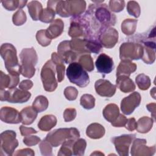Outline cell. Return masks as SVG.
Here are the masks:
<instances>
[{
	"mask_svg": "<svg viewBox=\"0 0 156 156\" xmlns=\"http://www.w3.org/2000/svg\"><path fill=\"white\" fill-rule=\"evenodd\" d=\"M135 134H124L115 136L112 139L118 154L120 156H127L129 155V147L135 138Z\"/></svg>",
	"mask_w": 156,
	"mask_h": 156,
	"instance_id": "obj_12",
	"label": "cell"
},
{
	"mask_svg": "<svg viewBox=\"0 0 156 156\" xmlns=\"http://www.w3.org/2000/svg\"><path fill=\"white\" fill-rule=\"evenodd\" d=\"M55 11L49 7L43 9V11L40 15L39 20L44 23H52L55 18Z\"/></svg>",
	"mask_w": 156,
	"mask_h": 156,
	"instance_id": "obj_41",
	"label": "cell"
},
{
	"mask_svg": "<svg viewBox=\"0 0 156 156\" xmlns=\"http://www.w3.org/2000/svg\"><path fill=\"white\" fill-rule=\"evenodd\" d=\"M55 65L51 60H48L43 66L40 77L45 91L52 92L55 90L58 83L55 79Z\"/></svg>",
	"mask_w": 156,
	"mask_h": 156,
	"instance_id": "obj_7",
	"label": "cell"
},
{
	"mask_svg": "<svg viewBox=\"0 0 156 156\" xmlns=\"http://www.w3.org/2000/svg\"><path fill=\"white\" fill-rule=\"evenodd\" d=\"M64 23L61 19H56L54 20L49 26L46 29L48 37L52 39H54L59 37L63 32Z\"/></svg>",
	"mask_w": 156,
	"mask_h": 156,
	"instance_id": "obj_24",
	"label": "cell"
},
{
	"mask_svg": "<svg viewBox=\"0 0 156 156\" xmlns=\"http://www.w3.org/2000/svg\"><path fill=\"white\" fill-rule=\"evenodd\" d=\"M147 109L151 112V116L152 117V119L154 120V122L155 121V108H156V104L155 103H150L146 105Z\"/></svg>",
	"mask_w": 156,
	"mask_h": 156,
	"instance_id": "obj_56",
	"label": "cell"
},
{
	"mask_svg": "<svg viewBox=\"0 0 156 156\" xmlns=\"http://www.w3.org/2000/svg\"><path fill=\"white\" fill-rule=\"evenodd\" d=\"M97 71L103 74L110 73L114 69V63L112 58L108 55L102 53L95 62Z\"/></svg>",
	"mask_w": 156,
	"mask_h": 156,
	"instance_id": "obj_18",
	"label": "cell"
},
{
	"mask_svg": "<svg viewBox=\"0 0 156 156\" xmlns=\"http://www.w3.org/2000/svg\"><path fill=\"white\" fill-rule=\"evenodd\" d=\"M143 52V46L139 43L124 42L119 47V58L121 60L141 59Z\"/></svg>",
	"mask_w": 156,
	"mask_h": 156,
	"instance_id": "obj_9",
	"label": "cell"
},
{
	"mask_svg": "<svg viewBox=\"0 0 156 156\" xmlns=\"http://www.w3.org/2000/svg\"><path fill=\"white\" fill-rule=\"evenodd\" d=\"M77 115L76 110L74 108H66L63 112V118L65 122H70L73 121Z\"/></svg>",
	"mask_w": 156,
	"mask_h": 156,
	"instance_id": "obj_49",
	"label": "cell"
},
{
	"mask_svg": "<svg viewBox=\"0 0 156 156\" xmlns=\"http://www.w3.org/2000/svg\"><path fill=\"white\" fill-rule=\"evenodd\" d=\"M125 127L129 131H133L136 127V121L134 118L127 119V121L125 125Z\"/></svg>",
	"mask_w": 156,
	"mask_h": 156,
	"instance_id": "obj_55",
	"label": "cell"
},
{
	"mask_svg": "<svg viewBox=\"0 0 156 156\" xmlns=\"http://www.w3.org/2000/svg\"><path fill=\"white\" fill-rule=\"evenodd\" d=\"M48 105L49 102L47 98L43 95L37 96L32 103L33 108L38 113H40L46 110L48 107Z\"/></svg>",
	"mask_w": 156,
	"mask_h": 156,
	"instance_id": "obj_35",
	"label": "cell"
},
{
	"mask_svg": "<svg viewBox=\"0 0 156 156\" xmlns=\"http://www.w3.org/2000/svg\"><path fill=\"white\" fill-rule=\"evenodd\" d=\"M0 54L9 74L20 76L21 65L19 64L15 47L11 43H3L0 48Z\"/></svg>",
	"mask_w": 156,
	"mask_h": 156,
	"instance_id": "obj_3",
	"label": "cell"
},
{
	"mask_svg": "<svg viewBox=\"0 0 156 156\" xmlns=\"http://www.w3.org/2000/svg\"><path fill=\"white\" fill-rule=\"evenodd\" d=\"M104 155L103 153H102V152H101L100 151H96L94 153H92L91 154V155Z\"/></svg>",
	"mask_w": 156,
	"mask_h": 156,
	"instance_id": "obj_57",
	"label": "cell"
},
{
	"mask_svg": "<svg viewBox=\"0 0 156 156\" xmlns=\"http://www.w3.org/2000/svg\"><path fill=\"white\" fill-rule=\"evenodd\" d=\"M66 73L69 82L80 88L87 87L90 83L88 73L78 62L69 63Z\"/></svg>",
	"mask_w": 156,
	"mask_h": 156,
	"instance_id": "obj_6",
	"label": "cell"
},
{
	"mask_svg": "<svg viewBox=\"0 0 156 156\" xmlns=\"http://www.w3.org/2000/svg\"><path fill=\"white\" fill-rule=\"evenodd\" d=\"M94 88L96 92L102 97H112L116 90V86L112 84L109 80L101 79L95 82Z\"/></svg>",
	"mask_w": 156,
	"mask_h": 156,
	"instance_id": "obj_17",
	"label": "cell"
},
{
	"mask_svg": "<svg viewBox=\"0 0 156 156\" xmlns=\"http://www.w3.org/2000/svg\"><path fill=\"white\" fill-rule=\"evenodd\" d=\"M58 54L66 63L76 62L80 55L74 52L70 47L69 40H65L59 43L57 46Z\"/></svg>",
	"mask_w": 156,
	"mask_h": 156,
	"instance_id": "obj_16",
	"label": "cell"
},
{
	"mask_svg": "<svg viewBox=\"0 0 156 156\" xmlns=\"http://www.w3.org/2000/svg\"><path fill=\"white\" fill-rule=\"evenodd\" d=\"M21 60V74L27 78L32 77L35 73V65L38 55L34 48H24L20 54Z\"/></svg>",
	"mask_w": 156,
	"mask_h": 156,
	"instance_id": "obj_4",
	"label": "cell"
},
{
	"mask_svg": "<svg viewBox=\"0 0 156 156\" xmlns=\"http://www.w3.org/2000/svg\"><path fill=\"white\" fill-rule=\"evenodd\" d=\"M130 154L132 156H152L155 152V146H146L145 139L136 138L132 141Z\"/></svg>",
	"mask_w": 156,
	"mask_h": 156,
	"instance_id": "obj_13",
	"label": "cell"
},
{
	"mask_svg": "<svg viewBox=\"0 0 156 156\" xmlns=\"http://www.w3.org/2000/svg\"><path fill=\"white\" fill-rule=\"evenodd\" d=\"M21 122L24 125H30L36 119L38 112L31 106H27L20 112Z\"/></svg>",
	"mask_w": 156,
	"mask_h": 156,
	"instance_id": "obj_25",
	"label": "cell"
},
{
	"mask_svg": "<svg viewBox=\"0 0 156 156\" xmlns=\"http://www.w3.org/2000/svg\"><path fill=\"white\" fill-rule=\"evenodd\" d=\"M0 90L5 88H13L16 87L20 82V76L16 74H5L2 71L0 72Z\"/></svg>",
	"mask_w": 156,
	"mask_h": 156,
	"instance_id": "obj_21",
	"label": "cell"
},
{
	"mask_svg": "<svg viewBox=\"0 0 156 156\" xmlns=\"http://www.w3.org/2000/svg\"><path fill=\"white\" fill-rule=\"evenodd\" d=\"M108 5L109 9L111 12H120L124 8L125 1L119 0H111L109 1Z\"/></svg>",
	"mask_w": 156,
	"mask_h": 156,
	"instance_id": "obj_46",
	"label": "cell"
},
{
	"mask_svg": "<svg viewBox=\"0 0 156 156\" xmlns=\"http://www.w3.org/2000/svg\"><path fill=\"white\" fill-rule=\"evenodd\" d=\"M29 13L34 21L39 20L40 15L43 11L41 4L38 1H30L27 4Z\"/></svg>",
	"mask_w": 156,
	"mask_h": 156,
	"instance_id": "obj_31",
	"label": "cell"
},
{
	"mask_svg": "<svg viewBox=\"0 0 156 156\" xmlns=\"http://www.w3.org/2000/svg\"><path fill=\"white\" fill-rule=\"evenodd\" d=\"M76 140H68L62 144V146L57 154L59 156H70L73 154V144Z\"/></svg>",
	"mask_w": 156,
	"mask_h": 156,
	"instance_id": "obj_39",
	"label": "cell"
},
{
	"mask_svg": "<svg viewBox=\"0 0 156 156\" xmlns=\"http://www.w3.org/2000/svg\"><path fill=\"white\" fill-rule=\"evenodd\" d=\"M0 119L8 124H18L21 122L19 112L10 107H2L0 110Z\"/></svg>",
	"mask_w": 156,
	"mask_h": 156,
	"instance_id": "obj_20",
	"label": "cell"
},
{
	"mask_svg": "<svg viewBox=\"0 0 156 156\" xmlns=\"http://www.w3.org/2000/svg\"><path fill=\"white\" fill-rule=\"evenodd\" d=\"M104 118L108 122H113L119 114L118 105L115 104H109L107 105L102 111Z\"/></svg>",
	"mask_w": 156,
	"mask_h": 156,
	"instance_id": "obj_30",
	"label": "cell"
},
{
	"mask_svg": "<svg viewBox=\"0 0 156 156\" xmlns=\"http://www.w3.org/2000/svg\"><path fill=\"white\" fill-rule=\"evenodd\" d=\"M102 1H95L96 4H90L83 17L86 20L88 27V36L98 38L100 33L105 29L114 26L116 17Z\"/></svg>",
	"mask_w": 156,
	"mask_h": 156,
	"instance_id": "obj_1",
	"label": "cell"
},
{
	"mask_svg": "<svg viewBox=\"0 0 156 156\" xmlns=\"http://www.w3.org/2000/svg\"><path fill=\"white\" fill-rule=\"evenodd\" d=\"M137 22L138 20L135 19L127 18L124 20L121 23V31L126 35H133L136 30Z\"/></svg>",
	"mask_w": 156,
	"mask_h": 156,
	"instance_id": "obj_33",
	"label": "cell"
},
{
	"mask_svg": "<svg viewBox=\"0 0 156 156\" xmlns=\"http://www.w3.org/2000/svg\"><path fill=\"white\" fill-rule=\"evenodd\" d=\"M127 121V118L122 114H119L118 116L116 118V119L111 122V124L113 127H124L126 122Z\"/></svg>",
	"mask_w": 156,
	"mask_h": 156,
	"instance_id": "obj_51",
	"label": "cell"
},
{
	"mask_svg": "<svg viewBox=\"0 0 156 156\" xmlns=\"http://www.w3.org/2000/svg\"><path fill=\"white\" fill-rule=\"evenodd\" d=\"M14 155H30L34 156L35 155L34 151L30 148H25L16 151L14 154Z\"/></svg>",
	"mask_w": 156,
	"mask_h": 156,
	"instance_id": "obj_53",
	"label": "cell"
},
{
	"mask_svg": "<svg viewBox=\"0 0 156 156\" xmlns=\"http://www.w3.org/2000/svg\"><path fill=\"white\" fill-rule=\"evenodd\" d=\"M143 48V55L141 59L146 64H152L155 60V43L150 39L142 40Z\"/></svg>",
	"mask_w": 156,
	"mask_h": 156,
	"instance_id": "obj_19",
	"label": "cell"
},
{
	"mask_svg": "<svg viewBox=\"0 0 156 156\" xmlns=\"http://www.w3.org/2000/svg\"><path fill=\"white\" fill-rule=\"evenodd\" d=\"M153 123L152 118L148 116H143L138 120L136 129L139 133H146L151 130Z\"/></svg>",
	"mask_w": 156,
	"mask_h": 156,
	"instance_id": "obj_32",
	"label": "cell"
},
{
	"mask_svg": "<svg viewBox=\"0 0 156 156\" xmlns=\"http://www.w3.org/2000/svg\"><path fill=\"white\" fill-rule=\"evenodd\" d=\"M69 41L71 48L80 56L84 54H90L85 46V38H75L69 40Z\"/></svg>",
	"mask_w": 156,
	"mask_h": 156,
	"instance_id": "obj_29",
	"label": "cell"
},
{
	"mask_svg": "<svg viewBox=\"0 0 156 156\" xmlns=\"http://www.w3.org/2000/svg\"><path fill=\"white\" fill-rule=\"evenodd\" d=\"M78 63L87 71H92L94 69L93 59L90 54H84L81 55L78 58Z\"/></svg>",
	"mask_w": 156,
	"mask_h": 156,
	"instance_id": "obj_36",
	"label": "cell"
},
{
	"mask_svg": "<svg viewBox=\"0 0 156 156\" xmlns=\"http://www.w3.org/2000/svg\"><path fill=\"white\" fill-rule=\"evenodd\" d=\"M36 39L38 43L43 47L49 45L52 40L48 37L45 29H41L37 31L36 34Z\"/></svg>",
	"mask_w": 156,
	"mask_h": 156,
	"instance_id": "obj_42",
	"label": "cell"
},
{
	"mask_svg": "<svg viewBox=\"0 0 156 156\" xmlns=\"http://www.w3.org/2000/svg\"><path fill=\"white\" fill-rule=\"evenodd\" d=\"M47 7L52 9L55 13L62 17L67 18L80 16L86 9V2L85 1H48Z\"/></svg>",
	"mask_w": 156,
	"mask_h": 156,
	"instance_id": "obj_2",
	"label": "cell"
},
{
	"mask_svg": "<svg viewBox=\"0 0 156 156\" xmlns=\"http://www.w3.org/2000/svg\"><path fill=\"white\" fill-rule=\"evenodd\" d=\"M86 48L90 53L93 52L94 54H98L102 49V46L99 42L98 38L90 37L86 38Z\"/></svg>",
	"mask_w": 156,
	"mask_h": 156,
	"instance_id": "obj_34",
	"label": "cell"
},
{
	"mask_svg": "<svg viewBox=\"0 0 156 156\" xmlns=\"http://www.w3.org/2000/svg\"><path fill=\"white\" fill-rule=\"evenodd\" d=\"M137 69V66L135 63L130 60H121L116 69V77L119 76H130V74L134 73Z\"/></svg>",
	"mask_w": 156,
	"mask_h": 156,
	"instance_id": "obj_23",
	"label": "cell"
},
{
	"mask_svg": "<svg viewBox=\"0 0 156 156\" xmlns=\"http://www.w3.org/2000/svg\"><path fill=\"white\" fill-rule=\"evenodd\" d=\"M68 35L73 38L88 36V24L83 16L72 17L70 21V26L68 30Z\"/></svg>",
	"mask_w": 156,
	"mask_h": 156,
	"instance_id": "obj_11",
	"label": "cell"
},
{
	"mask_svg": "<svg viewBox=\"0 0 156 156\" xmlns=\"http://www.w3.org/2000/svg\"><path fill=\"white\" fill-rule=\"evenodd\" d=\"M87 146V142L83 138L76 139L73 144V154L74 155L82 156L84 155Z\"/></svg>",
	"mask_w": 156,
	"mask_h": 156,
	"instance_id": "obj_37",
	"label": "cell"
},
{
	"mask_svg": "<svg viewBox=\"0 0 156 156\" xmlns=\"http://www.w3.org/2000/svg\"><path fill=\"white\" fill-rule=\"evenodd\" d=\"M80 104L85 109H92L95 105V98L91 94H84L80 98Z\"/></svg>",
	"mask_w": 156,
	"mask_h": 156,
	"instance_id": "obj_40",
	"label": "cell"
},
{
	"mask_svg": "<svg viewBox=\"0 0 156 156\" xmlns=\"http://www.w3.org/2000/svg\"><path fill=\"white\" fill-rule=\"evenodd\" d=\"M23 143H24V144H26V146H32L36 145V144H38L39 143H40L41 139L37 136L31 135V136H25L23 138Z\"/></svg>",
	"mask_w": 156,
	"mask_h": 156,
	"instance_id": "obj_50",
	"label": "cell"
},
{
	"mask_svg": "<svg viewBox=\"0 0 156 156\" xmlns=\"http://www.w3.org/2000/svg\"><path fill=\"white\" fill-rule=\"evenodd\" d=\"M33 87V82L29 79L24 80L19 84V88L21 90L27 91Z\"/></svg>",
	"mask_w": 156,
	"mask_h": 156,
	"instance_id": "obj_54",
	"label": "cell"
},
{
	"mask_svg": "<svg viewBox=\"0 0 156 156\" xmlns=\"http://www.w3.org/2000/svg\"><path fill=\"white\" fill-rule=\"evenodd\" d=\"M16 132L7 130L0 135V155H12L15 149L18 146V141L16 138Z\"/></svg>",
	"mask_w": 156,
	"mask_h": 156,
	"instance_id": "obj_8",
	"label": "cell"
},
{
	"mask_svg": "<svg viewBox=\"0 0 156 156\" xmlns=\"http://www.w3.org/2000/svg\"><path fill=\"white\" fill-rule=\"evenodd\" d=\"M31 93L27 91L15 88L8 90H0V99L1 101H8L10 103H24L28 101Z\"/></svg>",
	"mask_w": 156,
	"mask_h": 156,
	"instance_id": "obj_10",
	"label": "cell"
},
{
	"mask_svg": "<svg viewBox=\"0 0 156 156\" xmlns=\"http://www.w3.org/2000/svg\"><path fill=\"white\" fill-rule=\"evenodd\" d=\"M57 118L54 115H46L40 119L38 123V127L42 131H49L57 124Z\"/></svg>",
	"mask_w": 156,
	"mask_h": 156,
	"instance_id": "obj_28",
	"label": "cell"
},
{
	"mask_svg": "<svg viewBox=\"0 0 156 156\" xmlns=\"http://www.w3.org/2000/svg\"><path fill=\"white\" fill-rule=\"evenodd\" d=\"M51 60L55 65V69L57 74V81L61 82L65 77V66L64 65V61L56 52L52 53Z\"/></svg>",
	"mask_w": 156,
	"mask_h": 156,
	"instance_id": "obj_27",
	"label": "cell"
},
{
	"mask_svg": "<svg viewBox=\"0 0 156 156\" xmlns=\"http://www.w3.org/2000/svg\"><path fill=\"white\" fill-rule=\"evenodd\" d=\"M141 101V97L138 92L135 91L132 93L130 95L122 99L121 102V110L122 112L126 115H130L140 105Z\"/></svg>",
	"mask_w": 156,
	"mask_h": 156,
	"instance_id": "obj_14",
	"label": "cell"
},
{
	"mask_svg": "<svg viewBox=\"0 0 156 156\" xmlns=\"http://www.w3.org/2000/svg\"><path fill=\"white\" fill-rule=\"evenodd\" d=\"M39 148L41 155L44 156L52 155V145L46 140L44 139L43 141H40Z\"/></svg>",
	"mask_w": 156,
	"mask_h": 156,
	"instance_id": "obj_45",
	"label": "cell"
},
{
	"mask_svg": "<svg viewBox=\"0 0 156 156\" xmlns=\"http://www.w3.org/2000/svg\"><path fill=\"white\" fill-rule=\"evenodd\" d=\"M20 1L18 0H5L1 1V2L6 10L13 11L17 8L20 9Z\"/></svg>",
	"mask_w": 156,
	"mask_h": 156,
	"instance_id": "obj_48",
	"label": "cell"
},
{
	"mask_svg": "<svg viewBox=\"0 0 156 156\" xmlns=\"http://www.w3.org/2000/svg\"><path fill=\"white\" fill-rule=\"evenodd\" d=\"M105 132L104 126L97 122L90 124L86 129V135L91 139H99L103 137Z\"/></svg>",
	"mask_w": 156,
	"mask_h": 156,
	"instance_id": "obj_26",
	"label": "cell"
},
{
	"mask_svg": "<svg viewBox=\"0 0 156 156\" xmlns=\"http://www.w3.org/2000/svg\"><path fill=\"white\" fill-rule=\"evenodd\" d=\"M80 137L78 129L75 127L60 128L48 133L45 138L53 147H57L68 140H76Z\"/></svg>",
	"mask_w": 156,
	"mask_h": 156,
	"instance_id": "obj_5",
	"label": "cell"
},
{
	"mask_svg": "<svg viewBox=\"0 0 156 156\" xmlns=\"http://www.w3.org/2000/svg\"><path fill=\"white\" fill-rule=\"evenodd\" d=\"M78 90L74 87H67L64 90V96L68 101H74L78 96Z\"/></svg>",
	"mask_w": 156,
	"mask_h": 156,
	"instance_id": "obj_47",
	"label": "cell"
},
{
	"mask_svg": "<svg viewBox=\"0 0 156 156\" xmlns=\"http://www.w3.org/2000/svg\"><path fill=\"white\" fill-rule=\"evenodd\" d=\"M135 82L138 88L141 90H146L151 86V79L149 77L143 73L140 74L136 77Z\"/></svg>",
	"mask_w": 156,
	"mask_h": 156,
	"instance_id": "obj_38",
	"label": "cell"
},
{
	"mask_svg": "<svg viewBox=\"0 0 156 156\" xmlns=\"http://www.w3.org/2000/svg\"><path fill=\"white\" fill-rule=\"evenodd\" d=\"M116 83L120 91L124 93L132 92L136 88L133 80L127 76H119L116 77Z\"/></svg>",
	"mask_w": 156,
	"mask_h": 156,
	"instance_id": "obj_22",
	"label": "cell"
},
{
	"mask_svg": "<svg viewBox=\"0 0 156 156\" xmlns=\"http://www.w3.org/2000/svg\"><path fill=\"white\" fill-rule=\"evenodd\" d=\"M27 20V16L26 13L22 10H18L12 16L13 23L15 26H21L24 24Z\"/></svg>",
	"mask_w": 156,
	"mask_h": 156,
	"instance_id": "obj_44",
	"label": "cell"
},
{
	"mask_svg": "<svg viewBox=\"0 0 156 156\" xmlns=\"http://www.w3.org/2000/svg\"><path fill=\"white\" fill-rule=\"evenodd\" d=\"M20 130L21 132V135L22 136H24L37 133V131L36 130H35L34 129H33L32 127H27L23 125L20 126Z\"/></svg>",
	"mask_w": 156,
	"mask_h": 156,
	"instance_id": "obj_52",
	"label": "cell"
},
{
	"mask_svg": "<svg viewBox=\"0 0 156 156\" xmlns=\"http://www.w3.org/2000/svg\"><path fill=\"white\" fill-rule=\"evenodd\" d=\"M127 10L129 15L135 18H138L140 15L141 9L140 5L135 1H130L127 2Z\"/></svg>",
	"mask_w": 156,
	"mask_h": 156,
	"instance_id": "obj_43",
	"label": "cell"
},
{
	"mask_svg": "<svg viewBox=\"0 0 156 156\" xmlns=\"http://www.w3.org/2000/svg\"><path fill=\"white\" fill-rule=\"evenodd\" d=\"M98 40L102 46L110 49L113 48L118 41V32L113 27L104 29L99 35Z\"/></svg>",
	"mask_w": 156,
	"mask_h": 156,
	"instance_id": "obj_15",
	"label": "cell"
}]
</instances>
